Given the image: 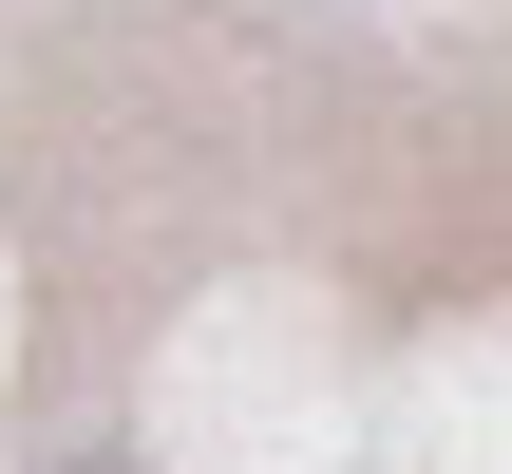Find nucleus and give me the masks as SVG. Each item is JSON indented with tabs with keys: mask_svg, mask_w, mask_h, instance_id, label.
Segmentation results:
<instances>
[{
	"mask_svg": "<svg viewBox=\"0 0 512 474\" xmlns=\"http://www.w3.org/2000/svg\"><path fill=\"white\" fill-rule=\"evenodd\" d=\"M38 474H133V456H38Z\"/></svg>",
	"mask_w": 512,
	"mask_h": 474,
	"instance_id": "f257e3e1",
	"label": "nucleus"
}]
</instances>
